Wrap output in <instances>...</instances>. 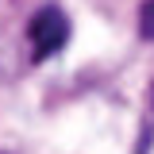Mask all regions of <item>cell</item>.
I'll return each mask as SVG.
<instances>
[{
	"mask_svg": "<svg viewBox=\"0 0 154 154\" xmlns=\"http://www.w3.org/2000/svg\"><path fill=\"white\" fill-rule=\"evenodd\" d=\"M27 38H31V58L35 62H46V58H54L69 42V19L62 16V8L46 4V8H38L35 16H31Z\"/></svg>",
	"mask_w": 154,
	"mask_h": 154,
	"instance_id": "1",
	"label": "cell"
},
{
	"mask_svg": "<svg viewBox=\"0 0 154 154\" xmlns=\"http://www.w3.org/2000/svg\"><path fill=\"white\" fill-rule=\"evenodd\" d=\"M139 35L154 42V0H143V8H139Z\"/></svg>",
	"mask_w": 154,
	"mask_h": 154,
	"instance_id": "2",
	"label": "cell"
}]
</instances>
